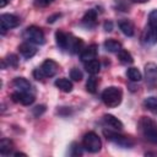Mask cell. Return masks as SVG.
Masks as SVG:
<instances>
[{
  "instance_id": "obj_1",
  "label": "cell",
  "mask_w": 157,
  "mask_h": 157,
  "mask_svg": "<svg viewBox=\"0 0 157 157\" xmlns=\"http://www.w3.org/2000/svg\"><path fill=\"white\" fill-rule=\"evenodd\" d=\"M139 129L147 141L157 145V123L155 120L147 117H142L139 121Z\"/></svg>"
},
{
  "instance_id": "obj_2",
  "label": "cell",
  "mask_w": 157,
  "mask_h": 157,
  "mask_svg": "<svg viewBox=\"0 0 157 157\" xmlns=\"http://www.w3.org/2000/svg\"><path fill=\"white\" fill-rule=\"evenodd\" d=\"M121 99H123V92L119 87L110 86L102 92V101L109 108L118 107L121 103Z\"/></svg>"
},
{
  "instance_id": "obj_3",
  "label": "cell",
  "mask_w": 157,
  "mask_h": 157,
  "mask_svg": "<svg viewBox=\"0 0 157 157\" xmlns=\"http://www.w3.org/2000/svg\"><path fill=\"white\" fill-rule=\"evenodd\" d=\"M58 70H59V65L54 60L47 59V60H44L42 63V65L38 69H36L33 71V76L37 80H43L44 77H52V76H54L58 72Z\"/></svg>"
},
{
  "instance_id": "obj_4",
  "label": "cell",
  "mask_w": 157,
  "mask_h": 157,
  "mask_svg": "<svg viewBox=\"0 0 157 157\" xmlns=\"http://www.w3.org/2000/svg\"><path fill=\"white\" fill-rule=\"evenodd\" d=\"M103 134L104 136L107 137V140H109L110 142H113L114 145L119 146V147H123V148H130L134 146V140L129 136H125V135H121L117 131H112V130H107L104 129L103 130Z\"/></svg>"
},
{
  "instance_id": "obj_5",
  "label": "cell",
  "mask_w": 157,
  "mask_h": 157,
  "mask_svg": "<svg viewBox=\"0 0 157 157\" xmlns=\"http://www.w3.org/2000/svg\"><path fill=\"white\" fill-rule=\"evenodd\" d=\"M82 146L86 151H88L91 153H97L102 148V142H101L99 136L96 132L88 131L82 137Z\"/></svg>"
},
{
  "instance_id": "obj_6",
  "label": "cell",
  "mask_w": 157,
  "mask_h": 157,
  "mask_svg": "<svg viewBox=\"0 0 157 157\" xmlns=\"http://www.w3.org/2000/svg\"><path fill=\"white\" fill-rule=\"evenodd\" d=\"M22 37H23V39H26L27 42L33 43V44H44L45 43L44 33L37 26H29V27H27L23 31Z\"/></svg>"
},
{
  "instance_id": "obj_7",
  "label": "cell",
  "mask_w": 157,
  "mask_h": 157,
  "mask_svg": "<svg viewBox=\"0 0 157 157\" xmlns=\"http://www.w3.org/2000/svg\"><path fill=\"white\" fill-rule=\"evenodd\" d=\"M0 22H1V34H5L7 29L15 28L20 25V18L12 13H2L0 16Z\"/></svg>"
},
{
  "instance_id": "obj_8",
  "label": "cell",
  "mask_w": 157,
  "mask_h": 157,
  "mask_svg": "<svg viewBox=\"0 0 157 157\" xmlns=\"http://www.w3.org/2000/svg\"><path fill=\"white\" fill-rule=\"evenodd\" d=\"M145 78L150 87H155L157 85V64L147 63L145 65Z\"/></svg>"
},
{
  "instance_id": "obj_9",
  "label": "cell",
  "mask_w": 157,
  "mask_h": 157,
  "mask_svg": "<svg viewBox=\"0 0 157 157\" xmlns=\"http://www.w3.org/2000/svg\"><path fill=\"white\" fill-rule=\"evenodd\" d=\"M11 98L15 103H21L23 105H29L34 102V96L31 92H25V91H16L11 94Z\"/></svg>"
},
{
  "instance_id": "obj_10",
  "label": "cell",
  "mask_w": 157,
  "mask_h": 157,
  "mask_svg": "<svg viewBox=\"0 0 157 157\" xmlns=\"http://www.w3.org/2000/svg\"><path fill=\"white\" fill-rule=\"evenodd\" d=\"M141 43L145 47H152L157 43V32L155 29H152L148 25L146 26V28L144 29V32L141 34Z\"/></svg>"
},
{
  "instance_id": "obj_11",
  "label": "cell",
  "mask_w": 157,
  "mask_h": 157,
  "mask_svg": "<svg viewBox=\"0 0 157 157\" xmlns=\"http://www.w3.org/2000/svg\"><path fill=\"white\" fill-rule=\"evenodd\" d=\"M97 54H98V47H97L96 44H91V45H88L87 48H85V49L81 52L80 59H81V61L87 63V61H90V60L96 59V58H97Z\"/></svg>"
},
{
  "instance_id": "obj_12",
  "label": "cell",
  "mask_w": 157,
  "mask_h": 157,
  "mask_svg": "<svg viewBox=\"0 0 157 157\" xmlns=\"http://www.w3.org/2000/svg\"><path fill=\"white\" fill-rule=\"evenodd\" d=\"M18 52H20V54H21L23 58L29 59V58H32V56L36 55L37 48H36L34 45H32V43L25 42V43H22V44L18 45Z\"/></svg>"
},
{
  "instance_id": "obj_13",
  "label": "cell",
  "mask_w": 157,
  "mask_h": 157,
  "mask_svg": "<svg viewBox=\"0 0 157 157\" xmlns=\"http://www.w3.org/2000/svg\"><path fill=\"white\" fill-rule=\"evenodd\" d=\"M97 23V11L91 9L88 10L83 17H82V25L86 27V28H93Z\"/></svg>"
},
{
  "instance_id": "obj_14",
  "label": "cell",
  "mask_w": 157,
  "mask_h": 157,
  "mask_svg": "<svg viewBox=\"0 0 157 157\" xmlns=\"http://www.w3.org/2000/svg\"><path fill=\"white\" fill-rule=\"evenodd\" d=\"M82 45H83L82 39L76 38L72 34H70V37H69V44H67V49L66 50L70 52L71 54H76V53H78L82 49Z\"/></svg>"
},
{
  "instance_id": "obj_15",
  "label": "cell",
  "mask_w": 157,
  "mask_h": 157,
  "mask_svg": "<svg viewBox=\"0 0 157 157\" xmlns=\"http://www.w3.org/2000/svg\"><path fill=\"white\" fill-rule=\"evenodd\" d=\"M12 85L13 87L17 90V91H25V92H29L32 90V85L28 80H26L25 77H16L13 81H12Z\"/></svg>"
},
{
  "instance_id": "obj_16",
  "label": "cell",
  "mask_w": 157,
  "mask_h": 157,
  "mask_svg": "<svg viewBox=\"0 0 157 157\" xmlns=\"http://www.w3.org/2000/svg\"><path fill=\"white\" fill-rule=\"evenodd\" d=\"M118 26H119L120 31H121L125 36H128V37H132V36H134L135 28H134V25H132L131 21H129V20H120V21L118 22Z\"/></svg>"
},
{
  "instance_id": "obj_17",
  "label": "cell",
  "mask_w": 157,
  "mask_h": 157,
  "mask_svg": "<svg viewBox=\"0 0 157 157\" xmlns=\"http://www.w3.org/2000/svg\"><path fill=\"white\" fill-rule=\"evenodd\" d=\"M103 120H104V123H105L108 126H110V128L114 129V130H121V129L124 128L123 123H121L118 118H115L114 115H112V114H104Z\"/></svg>"
},
{
  "instance_id": "obj_18",
  "label": "cell",
  "mask_w": 157,
  "mask_h": 157,
  "mask_svg": "<svg viewBox=\"0 0 157 157\" xmlns=\"http://www.w3.org/2000/svg\"><path fill=\"white\" fill-rule=\"evenodd\" d=\"M69 37H70V34H66L63 31H56V33H55V42H56V44H58V47L60 49H63V50L67 49Z\"/></svg>"
},
{
  "instance_id": "obj_19",
  "label": "cell",
  "mask_w": 157,
  "mask_h": 157,
  "mask_svg": "<svg viewBox=\"0 0 157 157\" xmlns=\"http://www.w3.org/2000/svg\"><path fill=\"white\" fill-rule=\"evenodd\" d=\"M54 85H55L60 91H63V92L69 93V92H71V91H72V82H71L70 80L65 78V77H61V78L55 80Z\"/></svg>"
},
{
  "instance_id": "obj_20",
  "label": "cell",
  "mask_w": 157,
  "mask_h": 157,
  "mask_svg": "<svg viewBox=\"0 0 157 157\" xmlns=\"http://www.w3.org/2000/svg\"><path fill=\"white\" fill-rule=\"evenodd\" d=\"M103 45H104V49L110 53H118L121 49V43L115 39H107L103 43Z\"/></svg>"
},
{
  "instance_id": "obj_21",
  "label": "cell",
  "mask_w": 157,
  "mask_h": 157,
  "mask_svg": "<svg viewBox=\"0 0 157 157\" xmlns=\"http://www.w3.org/2000/svg\"><path fill=\"white\" fill-rule=\"evenodd\" d=\"M85 69H86V71L88 74L96 75L101 70V64H99V61L97 59H93V60H90V61L85 63Z\"/></svg>"
},
{
  "instance_id": "obj_22",
  "label": "cell",
  "mask_w": 157,
  "mask_h": 157,
  "mask_svg": "<svg viewBox=\"0 0 157 157\" xmlns=\"http://www.w3.org/2000/svg\"><path fill=\"white\" fill-rule=\"evenodd\" d=\"M12 148H13V144L10 139H1V141H0V153L2 156L10 155Z\"/></svg>"
},
{
  "instance_id": "obj_23",
  "label": "cell",
  "mask_w": 157,
  "mask_h": 157,
  "mask_svg": "<svg viewBox=\"0 0 157 157\" xmlns=\"http://www.w3.org/2000/svg\"><path fill=\"white\" fill-rule=\"evenodd\" d=\"M118 59H119L120 63H123V64H132V63H134L132 55H131L128 50H125V49H120V50L118 52Z\"/></svg>"
},
{
  "instance_id": "obj_24",
  "label": "cell",
  "mask_w": 157,
  "mask_h": 157,
  "mask_svg": "<svg viewBox=\"0 0 157 157\" xmlns=\"http://www.w3.org/2000/svg\"><path fill=\"white\" fill-rule=\"evenodd\" d=\"M11 66V67H17V65H18V58L15 55V54H10V55H7L5 59H2V61H1V66H2V69H5V66Z\"/></svg>"
},
{
  "instance_id": "obj_25",
  "label": "cell",
  "mask_w": 157,
  "mask_h": 157,
  "mask_svg": "<svg viewBox=\"0 0 157 157\" xmlns=\"http://www.w3.org/2000/svg\"><path fill=\"white\" fill-rule=\"evenodd\" d=\"M126 75H128L129 80L132 81V82H139L142 78V75H141V72L137 67H129L128 71H126Z\"/></svg>"
},
{
  "instance_id": "obj_26",
  "label": "cell",
  "mask_w": 157,
  "mask_h": 157,
  "mask_svg": "<svg viewBox=\"0 0 157 157\" xmlns=\"http://www.w3.org/2000/svg\"><path fill=\"white\" fill-rule=\"evenodd\" d=\"M144 105L148 110H151L153 113H157V97H147V98H145Z\"/></svg>"
},
{
  "instance_id": "obj_27",
  "label": "cell",
  "mask_w": 157,
  "mask_h": 157,
  "mask_svg": "<svg viewBox=\"0 0 157 157\" xmlns=\"http://www.w3.org/2000/svg\"><path fill=\"white\" fill-rule=\"evenodd\" d=\"M97 83H98L97 78L93 75L90 76L88 80H87V82H86V90L90 93H96V91H97Z\"/></svg>"
},
{
  "instance_id": "obj_28",
  "label": "cell",
  "mask_w": 157,
  "mask_h": 157,
  "mask_svg": "<svg viewBox=\"0 0 157 157\" xmlns=\"http://www.w3.org/2000/svg\"><path fill=\"white\" fill-rule=\"evenodd\" d=\"M148 26L157 32V9L152 10L148 15Z\"/></svg>"
},
{
  "instance_id": "obj_29",
  "label": "cell",
  "mask_w": 157,
  "mask_h": 157,
  "mask_svg": "<svg viewBox=\"0 0 157 157\" xmlns=\"http://www.w3.org/2000/svg\"><path fill=\"white\" fill-rule=\"evenodd\" d=\"M70 155L71 156H81L82 155V147L77 142H72L70 147Z\"/></svg>"
},
{
  "instance_id": "obj_30",
  "label": "cell",
  "mask_w": 157,
  "mask_h": 157,
  "mask_svg": "<svg viewBox=\"0 0 157 157\" xmlns=\"http://www.w3.org/2000/svg\"><path fill=\"white\" fill-rule=\"evenodd\" d=\"M70 77H71L74 81H81V80H82V72H81L78 69L74 67V69L70 71Z\"/></svg>"
},
{
  "instance_id": "obj_31",
  "label": "cell",
  "mask_w": 157,
  "mask_h": 157,
  "mask_svg": "<svg viewBox=\"0 0 157 157\" xmlns=\"http://www.w3.org/2000/svg\"><path fill=\"white\" fill-rule=\"evenodd\" d=\"M44 112H45V105H43V104L37 105V107H34V108L32 109V113H33V115H34L36 118L40 117V115H42Z\"/></svg>"
},
{
  "instance_id": "obj_32",
  "label": "cell",
  "mask_w": 157,
  "mask_h": 157,
  "mask_svg": "<svg viewBox=\"0 0 157 157\" xmlns=\"http://www.w3.org/2000/svg\"><path fill=\"white\" fill-rule=\"evenodd\" d=\"M53 1H55V0H34L36 5H38V6H45V5H48Z\"/></svg>"
},
{
  "instance_id": "obj_33",
  "label": "cell",
  "mask_w": 157,
  "mask_h": 157,
  "mask_svg": "<svg viewBox=\"0 0 157 157\" xmlns=\"http://www.w3.org/2000/svg\"><path fill=\"white\" fill-rule=\"evenodd\" d=\"M103 27H104V29H105L107 32H110V31L113 29V22H112V21H105L104 25H103Z\"/></svg>"
},
{
  "instance_id": "obj_34",
  "label": "cell",
  "mask_w": 157,
  "mask_h": 157,
  "mask_svg": "<svg viewBox=\"0 0 157 157\" xmlns=\"http://www.w3.org/2000/svg\"><path fill=\"white\" fill-rule=\"evenodd\" d=\"M60 17V13H55L54 16H50V17H48V23H53V22H55V20L56 18H59Z\"/></svg>"
},
{
  "instance_id": "obj_35",
  "label": "cell",
  "mask_w": 157,
  "mask_h": 157,
  "mask_svg": "<svg viewBox=\"0 0 157 157\" xmlns=\"http://www.w3.org/2000/svg\"><path fill=\"white\" fill-rule=\"evenodd\" d=\"M134 2H137V4H144V2H147L150 0H132Z\"/></svg>"
},
{
  "instance_id": "obj_36",
  "label": "cell",
  "mask_w": 157,
  "mask_h": 157,
  "mask_svg": "<svg viewBox=\"0 0 157 157\" xmlns=\"http://www.w3.org/2000/svg\"><path fill=\"white\" fill-rule=\"evenodd\" d=\"M6 5V0H0V7H4Z\"/></svg>"
},
{
  "instance_id": "obj_37",
  "label": "cell",
  "mask_w": 157,
  "mask_h": 157,
  "mask_svg": "<svg viewBox=\"0 0 157 157\" xmlns=\"http://www.w3.org/2000/svg\"><path fill=\"white\" fill-rule=\"evenodd\" d=\"M15 156H26V153H22V152H15Z\"/></svg>"
}]
</instances>
